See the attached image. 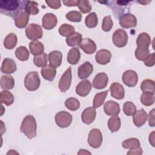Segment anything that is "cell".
Segmentation results:
<instances>
[{
    "label": "cell",
    "mask_w": 155,
    "mask_h": 155,
    "mask_svg": "<svg viewBox=\"0 0 155 155\" xmlns=\"http://www.w3.org/2000/svg\"><path fill=\"white\" fill-rule=\"evenodd\" d=\"M111 96L118 100L124 98L125 90L123 86L118 82H113L110 87Z\"/></svg>",
    "instance_id": "obj_17"
},
{
    "label": "cell",
    "mask_w": 155,
    "mask_h": 155,
    "mask_svg": "<svg viewBox=\"0 0 155 155\" xmlns=\"http://www.w3.org/2000/svg\"><path fill=\"white\" fill-rule=\"evenodd\" d=\"M149 142L151 145L154 147V131H153L149 136Z\"/></svg>",
    "instance_id": "obj_53"
},
{
    "label": "cell",
    "mask_w": 155,
    "mask_h": 155,
    "mask_svg": "<svg viewBox=\"0 0 155 155\" xmlns=\"http://www.w3.org/2000/svg\"><path fill=\"white\" fill-rule=\"evenodd\" d=\"M18 42V38L16 34L10 33L8 34L4 40V46L8 50H12L15 48Z\"/></svg>",
    "instance_id": "obj_29"
},
{
    "label": "cell",
    "mask_w": 155,
    "mask_h": 155,
    "mask_svg": "<svg viewBox=\"0 0 155 155\" xmlns=\"http://www.w3.org/2000/svg\"><path fill=\"white\" fill-rule=\"evenodd\" d=\"M140 89L143 92H151L155 91V84L154 81L151 79H144L140 85Z\"/></svg>",
    "instance_id": "obj_39"
},
{
    "label": "cell",
    "mask_w": 155,
    "mask_h": 155,
    "mask_svg": "<svg viewBox=\"0 0 155 155\" xmlns=\"http://www.w3.org/2000/svg\"><path fill=\"white\" fill-rule=\"evenodd\" d=\"M85 25L90 28H94L98 24V18L95 12L90 13L88 15L85 19Z\"/></svg>",
    "instance_id": "obj_38"
},
{
    "label": "cell",
    "mask_w": 155,
    "mask_h": 155,
    "mask_svg": "<svg viewBox=\"0 0 155 155\" xmlns=\"http://www.w3.org/2000/svg\"><path fill=\"white\" fill-rule=\"evenodd\" d=\"M30 15L25 11L21 12L15 19V24L19 28H24L28 24Z\"/></svg>",
    "instance_id": "obj_25"
},
{
    "label": "cell",
    "mask_w": 155,
    "mask_h": 155,
    "mask_svg": "<svg viewBox=\"0 0 155 155\" xmlns=\"http://www.w3.org/2000/svg\"><path fill=\"white\" fill-rule=\"evenodd\" d=\"M108 127L111 133L117 131L121 125V122L120 118L117 116H111L108 120Z\"/></svg>",
    "instance_id": "obj_30"
},
{
    "label": "cell",
    "mask_w": 155,
    "mask_h": 155,
    "mask_svg": "<svg viewBox=\"0 0 155 155\" xmlns=\"http://www.w3.org/2000/svg\"><path fill=\"white\" fill-rule=\"evenodd\" d=\"M123 111L127 116H133V114L136 111V105L132 102L127 101L124 104Z\"/></svg>",
    "instance_id": "obj_43"
},
{
    "label": "cell",
    "mask_w": 155,
    "mask_h": 155,
    "mask_svg": "<svg viewBox=\"0 0 155 155\" xmlns=\"http://www.w3.org/2000/svg\"><path fill=\"white\" fill-rule=\"evenodd\" d=\"M104 110L108 116H117L120 113V106L117 102L114 101H108L105 103Z\"/></svg>",
    "instance_id": "obj_14"
},
{
    "label": "cell",
    "mask_w": 155,
    "mask_h": 155,
    "mask_svg": "<svg viewBox=\"0 0 155 155\" xmlns=\"http://www.w3.org/2000/svg\"><path fill=\"white\" fill-rule=\"evenodd\" d=\"M0 100L2 104L7 106L12 105L14 102L13 94L7 90H3L0 93Z\"/></svg>",
    "instance_id": "obj_34"
},
{
    "label": "cell",
    "mask_w": 155,
    "mask_h": 155,
    "mask_svg": "<svg viewBox=\"0 0 155 155\" xmlns=\"http://www.w3.org/2000/svg\"><path fill=\"white\" fill-rule=\"evenodd\" d=\"M1 87L4 90H12L15 86V80L11 75H3L0 81Z\"/></svg>",
    "instance_id": "obj_28"
},
{
    "label": "cell",
    "mask_w": 155,
    "mask_h": 155,
    "mask_svg": "<svg viewBox=\"0 0 155 155\" xmlns=\"http://www.w3.org/2000/svg\"><path fill=\"white\" fill-rule=\"evenodd\" d=\"M58 31L62 36L67 38L73 35L75 32V29L73 25L65 23L62 24L59 27Z\"/></svg>",
    "instance_id": "obj_33"
},
{
    "label": "cell",
    "mask_w": 155,
    "mask_h": 155,
    "mask_svg": "<svg viewBox=\"0 0 155 155\" xmlns=\"http://www.w3.org/2000/svg\"><path fill=\"white\" fill-rule=\"evenodd\" d=\"M57 22V17L51 13H45L42 19V25L44 29L47 30L54 28L56 26Z\"/></svg>",
    "instance_id": "obj_11"
},
{
    "label": "cell",
    "mask_w": 155,
    "mask_h": 155,
    "mask_svg": "<svg viewBox=\"0 0 155 155\" xmlns=\"http://www.w3.org/2000/svg\"><path fill=\"white\" fill-rule=\"evenodd\" d=\"M78 154H91L90 152L88 151H87L86 150H82V149H80V151L79 153H78Z\"/></svg>",
    "instance_id": "obj_54"
},
{
    "label": "cell",
    "mask_w": 155,
    "mask_h": 155,
    "mask_svg": "<svg viewBox=\"0 0 155 155\" xmlns=\"http://www.w3.org/2000/svg\"><path fill=\"white\" fill-rule=\"evenodd\" d=\"M71 114L65 111H61L55 115V122L56 125L62 128H65L70 125L72 122Z\"/></svg>",
    "instance_id": "obj_5"
},
{
    "label": "cell",
    "mask_w": 155,
    "mask_h": 155,
    "mask_svg": "<svg viewBox=\"0 0 155 155\" xmlns=\"http://www.w3.org/2000/svg\"><path fill=\"white\" fill-rule=\"evenodd\" d=\"M65 105L68 110L74 111L79 108L80 102L79 100L74 97H69L65 101Z\"/></svg>",
    "instance_id": "obj_42"
},
{
    "label": "cell",
    "mask_w": 155,
    "mask_h": 155,
    "mask_svg": "<svg viewBox=\"0 0 155 155\" xmlns=\"http://www.w3.org/2000/svg\"><path fill=\"white\" fill-rule=\"evenodd\" d=\"M140 102L145 106H150L154 102V93L151 92H143L140 96Z\"/></svg>",
    "instance_id": "obj_37"
},
{
    "label": "cell",
    "mask_w": 155,
    "mask_h": 155,
    "mask_svg": "<svg viewBox=\"0 0 155 155\" xmlns=\"http://www.w3.org/2000/svg\"><path fill=\"white\" fill-rule=\"evenodd\" d=\"M17 70V67L15 62L10 58H5L1 65V70L2 73L5 74H12L15 72Z\"/></svg>",
    "instance_id": "obj_22"
},
{
    "label": "cell",
    "mask_w": 155,
    "mask_h": 155,
    "mask_svg": "<svg viewBox=\"0 0 155 155\" xmlns=\"http://www.w3.org/2000/svg\"><path fill=\"white\" fill-rule=\"evenodd\" d=\"M122 147L124 148H129L130 150H134L140 147V143L138 139L135 137L129 138L125 140L122 143Z\"/></svg>",
    "instance_id": "obj_36"
},
{
    "label": "cell",
    "mask_w": 155,
    "mask_h": 155,
    "mask_svg": "<svg viewBox=\"0 0 155 155\" xmlns=\"http://www.w3.org/2000/svg\"><path fill=\"white\" fill-rule=\"evenodd\" d=\"M38 5V3L35 1H27L25 6V12L29 15H36L39 12Z\"/></svg>",
    "instance_id": "obj_40"
},
{
    "label": "cell",
    "mask_w": 155,
    "mask_h": 155,
    "mask_svg": "<svg viewBox=\"0 0 155 155\" xmlns=\"http://www.w3.org/2000/svg\"><path fill=\"white\" fill-rule=\"evenodd\" d=\"M154 111L155 110L153 108L152 109L150 113L149 114L147 117L148 119V124L150 127H154L155 125V119H154Z\"/></svg>",
    "instance_id": "obj_50"
},
{
    "label": "cell",
    "mask_w": 155,
    "mask_h": 155,
    "mask_svg": "<svg viewBox=\"0 0 155 155\" xmlns=\"http://www.w3.org/2000/svg\"><path fill=\"white\" fill-rule=\"evenodd\" d=\"M111 53L106 49H101L97 51L95 55V59L97 63L100 65H106L111 61Z\"/></svg>",
    "instance_id": "obj_16"
},
{
    "label": "cell",
    "mask_w": 155,
    "mask_h": 155,
    "mask_svg": "<svg viewBox=\"0 0 155 155\" xmlns=\"http://www.w3.org/2000/svg\"><path fill=\"white\" fill-rule=\"evenodd\" d=\"M16 57L21 61H26L28 59L30 53L28 49L24 46L18 47L15 50Z\"/></svg>",
    "instance_id": "obj_32"
},
{
    "label": "cell",
    "mask_w": 155,
    "mask_h": 155,
    "mask_svg": "<svg viewBox=\"0 0 155 155\" xmlns=\"http://www.w3.org/2000/svg\"><path fill=\"white\" fill-rule=\"evenodd\" d=\"M136 44L137 47L140 49H148L151 44V37L145 32L140 33L136 39Z\"/></svg>",
    "instance_id": "obj_21"
},
{
    "label": "cell",
    "mask_w": 155,
    "mask_h": 155,
    "mask_svg": "<svg viewBox=\"0 0 155 155\" xmlns=\"http://www.w3.org/2000/svg\"><path fill=\"white\" fill-rule=\"evenodd\" d=\"M30 53L34 56H38L44 53V44L39 41H32L29 43Z\"/></svg>",
    "instance_id": "obj_26"
},
{
    "label": "cell",
    "mask_w": 155,
    "mask_h": 155,
    "mask_svg": "<svg viewBox=\"0 0 155 155\" xmlns=\"http://www.w3.org/2000/svg\"><path fill=\"white\" fill-rule=\"evenodd\" d=\"M150 54L149 49H140L137 48L134 52L136 58L140 61H143Z\"/></svg>",
    "instance_id": "obj_46"
},
{
    "label": "cell",
    "mask_w": 155,
    "mask_h": 155,
    "mask_svg": "<svg viewBox=\"0 0 155 155\" xmlns=\"http://www.w3.org/2000/svg\"><path fill=\"white\" fill-rule=\"evenodd\" d=\"M96 111L94 107H88L85 108L81 114L82 121L87 125L91 124L95 119Z\"/></svg>",
    "instance_id": "obj_19"
},
{
    "label": "cell",
    "mask_w": 155,
    "mask_h": 155,
    "mask_svg": "<svg viewBox=\"0 0 155 155\" xmlns=\"http://www.w3.org/2000/svg\"><path fill=\"white\" fill-rule=\"evenodd\" d=\"M80 58L81 53L79 49L77 47H73L68 51L67 59L70 64L76 65L79 62Z\"/></svg>",
    "instance_id": "obj_27"
},
{
    "label": "cell",
    "mask_w": 155,
    "mask_h": 155,
    "mask_svg": "<svg viewBox=\"0 0 155 155\" xmlns=\"http://www.w3.org/2000/svg\"><path fill=\"white\" fill-rule=\"evenodd\" d=\"M102 134L98 128H93L90 130L88 136V143L93 148H98L102 143Z\"/></svg>",
    "instance_id": "obj_4"
},
{
    "label": "cell",
    "mask_w": 155,
    "mask_h": 155,
    "mask_svg": "<svg viewBox=\"0 0 155 155\" xmlns=\"http://www.w3.org/2000/svg\"><path fill=\"white\" fill-rule=\"evenodd\" d=\"M119 22L123 28H130L136 26L137 18L131 13H125L119 18Z\"/></svg>",
    "instance_id": "obj_9"
},
{
    "label": "cell",
    "mask_w": 155,
    "mask_h": 155,
    "mask_svg": "<svg viewBox=\"0 0 155 155\" xmlns=\"http://www.w3.org/2000/svg\"><path fill=\"white\" fill-rule=\"evenodd\" d=\"M48 59L50 65L54 68L59 67L62 63V54L58 50H54L51 51L48 56Z\"/></svg>",
    "instance_id": "obj_23"
},
{
    "label": "cell",
    "mask_w": 155,
    "mask_h": 155,
    "mask_svg": "<svg viewBox=\"0 0 155 155\" xmlns=\"http://www.w3.org/2000/svg\"><path fill=\"white\" fill-rule=\"evenodd\" d=\"M143 153V150H142V148L140 147L139 148H137L136 149H134V150H130L128 151V152L127 153V154L128 155H130V154H137V155H140L142 154Z\"/></svg>",
    "instance_id": "obj_52"
},
{
    "label": "cell",
    "mask_w": 155,
    "mask_h": 155,
    "mask_svg": "<svg viewBox=\"0 0 155 155\" xmlns=\"http://www.w3.org/2000/svg\"><path fill=\"white\" fill-rule=\"evenodd\" d=\"M42 76L47 81H53L56 74V68L50 65H47L42 68L41 70Z\"/></svg>",
    "instance_id": "obj_24"
},
{
    "label": "cell",
    "mask_w": 155,
    "mask_h": 155,
    "mask_svg": "<svg viewBox=\"0 0 155 155\" xmlns=\"http://www.w3.org/2000/svg\"><path fill=\"white\" fill-rule=\"evenodd\" d=\"M113 25V22L111 19V17L110 15L106 16L102 20V29L105 31L108 32L111 30Z\"/></svg>",
    "instance_id": "obj_47"
},
{
    "label": "cell",
    "mask_w": 155,
    "mask_h": 155,
    "mask_svg": "<svg viewBox=\"0 0 155 155\" xmlns=\"http://www.w3.org/2000/svg\"><path fill=\"white\" fill-rule=\"evenodd\" d=\"M72 80L71 68L69 67L62 75L58 84V87L61 92H66L70 87Z\"/></svg>",
    "instance_id": "obj_8"
},
{
    "label": "cell",
    "mask_w": 155,
    "mask_h": 155,
    "mask_svg": "<svg viewBox=\"0 0 155 155\" xmlns=\"http://www.w3.org/2000/svg\"><path fill=\"white\" fill-rule=\"evenodd\" d=\"M47 5L53 9H58L61 6V2L60 1H45Z\"/></svg>",
    "instance_id": "obj_49"
},
{
    "label": "cell",
    "mask_w": 155,
    "mask_h": 155,
    "mask_svg": "<svg viewBox=\"0 0 155 155\" xmlns=\"http://www.w3.org/2000/svg\"><path fill=\"white\" fill-rule=\"evenodd\" d=\"M93 71V66L89 62H85L78 67V74L80 79L87 78Z\"/></svg>",
    "instance_id": "obj_18"
},
{
    "label": "cell",
    "mask_w": 155,
    "mask_h": 155,
    "mask_svg": "<svg viewBox=\"0 0 155 155\" xmlns=\"http://www.w3.org/2000/svg\"><path fill=\"white\" fill-rule=\"evenodd\" d=\"M122 79L125 85L128 87H133L137 84L138 75L136 71L133 70H128L123 73Z\"/></svg>",
    "instance_id": "obj_10"
},
{
    "label": "cell",
    "mask_w": 155,
    "mask_h": 155,
    "mask_svg": "<svg viewBox=\"0 0 155 155\" xmlns=\"http://www.w3.org/2000/svg\"><path fill=\"white\" fill-rule=\"evenodd\" d=\"M41 80L37 71L28 72L24 79V85L26 89L30 91H35L40 86Z\"/></svg>",
    "instance_id": "obj_3"
},
{
    "label": "cell",
    "mask_w": 155,
    "mask_h": 155,
    "mask_svg": "<svg viewBox=\"0 0 155 155\" xmlns=\"http://www.w3.org/2000/svg\"><path fill=\"white\" fill-rule=\"evenodd\" d=\"M108 90H105L97 93L94 96L93 101V107L94 108L100 107L104 104L105 99L108 94Z\"/></svg>",
    "instance_id": "obj_31"
},
{
    "label": "cell",
    "mask_w": 155,
    "mask_h": 155,
    "mask_svg": "<svg viewBox=\"0 0 155 155\" xmlns=\"http://www.w3.org/2000/svg\"><path fill=\"white\" fill-rule=\"evenodd\" d=\"M155 53L153 52L150 54L148 57L143 61L145 65L147 67H153L155 64V59H154Z\"/></svg>",
    "instance_id": "obj_48"
},
{
    "label": "cell",
    "mask_w": 155,
    "mask_h": 155,
    "mask_svg": "<svg viewBox=\"0 0 155 155\" xmlns=\"http://www.w3.org/2000/svg\"><path fill=\"white\" fill-rule=\"evenodd\" d=\"M65 18L71 22H79L82 19V15L79 12L73 10L67 13L65 15Z\"/></svg>",
    "instance_id": "obj_44"
},
{
    "label": "cell",
    "mask_w": 155,
    "mask_h": 155,
    "mask_svg": "<svg viewBox=\"0 0 155 155\" xmlns=\"http://www.w3.org/2000/svg\"><path fill=\"white\" fill-rule=\"evenodd\" d=\"M63 4L67 7H74L78 6V0H63Z\"/></svg>",
    "instance_id": "obj_51"
},
{
    "label": "cell",
    "mask_w": 155,
    "mask_h": 155,
    "mask_svg": "<svg viewBox=\"0 0 155 155\" xmlns=\"http://www.w3.org/2000/svg\"><path fill=\"white\" fill-rule=\"evenodd\" d=\"M128 36L126 31L122 29L116 30L113 35L112 40L114 45L119 48L125 47L128 42Z\"/></svg>",
    "instance_id": "obj_7"
},
{
    "label": "cell",
    "mask_w": 155,
    "mask_h": 155,
    "mask_svg": "<svg viewBox=\"0 0 155 155\" xmlns=\"http://www.w3.org/2000/svg\"><path fill=\"white\" fill-rule=\"evenodd\" d=\"M37 125L34 116L28 114L26 116L21 124L20 130L27 138L31 139L36 136Z\"/></svg>",
    "instance_id": "obj_2"
},
{
    "label": "cell",
    "mask_w": 155,
    "mask_h": 155,
    "mask_svg": "<svg viewBox=\"0 0 155 155\" xmlns=\"http://www.w3.org/2000/svg\"><path fill=\"white\" fill-rule=\"evenodd\" d=\"M91 90V84L88 80L81 81L76 87V93L81 97L87 96Z\"/></svg>",
    "instance_id": "obj_15"
},
{
    "label": "cell",
    "mask_w": 155,
    "mask_h": 155,
    "mask_svg": "<svg viewBox=\"0 0 155 155\" xmlns=\"http://www.w3.org/2000/svg\"><path fill=\"white\" fill-rule=\"evenodd\" d=\"M47 61V54L45 53H43L38 56H35L33 58V63L38 67H44L46 66Z\"/></svg>",
    "instance_id": "obj_41"
},
{
    "label": "cell",
    "mask_w": 155,
    "mask_h": 155,
    "mask_svg": "<svg viewBox=\"0 0 155 155\" xmlns=\"http://www.w3.org/2000/svg\"><path fill=\"white\" fill-rule=\"evenodd\" d=\"M78 7L82 13H87L91 10V5L88 1L78 0Z\"/></svg>",
    "instance_id": "obj_45"
},
{
    "label": "cell",
    "mask_w": 155,
    "mask_h": 155,
    "mask_svg": "<svg viewBox=\"0 0 155 155\" xmlns=\"http://www.w3.org/2000/svg\"><path fill=\"white\" fill-rule=\"evenodd\" d=\"M82 40V35L78 32H74L71 36L66 38L65 41L68 46L74 47L79 44Z\"/></svg>",
    "instance_id": "obj_35"
},
{
    "label": "cell",
    "mask_w": 155,
    "mask_h": 155,
    "mask_svg": "<svg viewBox=\"0 0 155 155\" xmlns=\"http://www.w3.org/2000/svg\"><path fill=\"white\" fill-rule=\"evenodd\" d=\"M27 1L2 0L0 2V13L15 18L25 9Z\"/></svg>",
    "instance_id": "obj_1"
},
{
    "label": "cell",
    "mask_w": 155,
    "mask_h": 155,
    "mask_svg": "<svg viewBox=\"0 0 155 155\" xmlns=\"http://www.w3.org/2000/svg\"><path fill=\"white\" fill-rule=\"evenodd\" d=\"M147 117V113L143 108L136 110L133 114V123L137 127H140L146 122Z\"/></svg>",
    "instance_id": "obj_20"
},
{
    "label": "cell",
    "mask_w": 155,
    "mask_h": 155,
    "mask_svg": "<svg viewBox=\"0 0 155 155\" xmlns=\"http://www.w3.org/2000/svg\"><path fill=\"white\" fill-rule=\"evenodd\" d=\"M26 36L30 40L36 41L42 37V27L36 24H30L25 28Z\"/></svg>",
    "instance_id": "obj_6"
},
{
    "label": "cell",
    "mask_w": 155,
    "mask_h": 155,
    "mask_svg": "<svg viewBox=\"0 0 155 155\" xmlns=\"http://www.w3.org/2000/svg\"><path fill=\"white\" fill-rule=\"evenodd\" d=\"M86 54H91L94 53L96 50V45L94 41L90 38H83L78 45Z\"/></svg>",
    "instance_id": "obj_12"
},
{
    "label": "cell",
    "mask_w": 155,
    "mask_h": 155,
    "mask_svg": "<svg viewBox=\"0 0 155 155\" xmlns=\"http://www.w3.org/2000/svg\"><path fill=\"white\" fill-rule=\"evenodd\" d=\"M108 81V78L106 73L104 72L99 73L95 76L93 81V87L98 90L103 89L107 87Z\"/></svg>",
    "instance_id": "obj_13"
}]
</instances>
